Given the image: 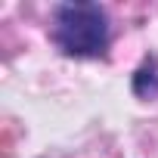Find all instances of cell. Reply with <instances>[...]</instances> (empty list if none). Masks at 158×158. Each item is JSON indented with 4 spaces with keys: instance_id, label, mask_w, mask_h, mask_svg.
Instances as JSON below:
<instances>
[{
    "instance_id": "1",
    "label": "cell",
    "mask_w": 158,
    "mask_h": 158,
    "mask_svg": "<svg viewBox=\"0 0 158 158\" xmlns=\"http://www.w3.org/2000/svg\"><path fill=\"white\" fill-rule=\"evenodd\" d=\"M53 37L68 56H102L109 47V19L96 3H65L56 10Z\"/></svg>"
},
{
    "instance_id": "2",
    "label": "cell",
    "mask_w": 158,
    "mask_h": 158,
    "mask_svg": "<svg viewBox=\"0 0 158 158\" xmlns=\"http://www.w3.org/2000/svg\"><path fill=\"white\" fill-rule=\"evenodd\" d=\"M155 90H158V74H155V65L139 68V74H136V93H139V96H146V93H155Z\"/></svg>"
}]
</instances>
